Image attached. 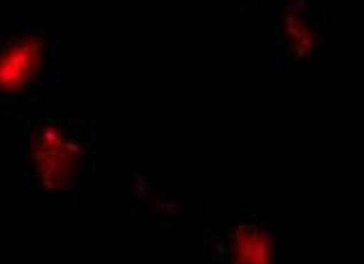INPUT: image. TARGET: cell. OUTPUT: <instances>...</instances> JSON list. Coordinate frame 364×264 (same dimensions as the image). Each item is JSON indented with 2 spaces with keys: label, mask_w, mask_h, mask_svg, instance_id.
Instances as JSON below:
<instances>
[{
  "label": "cell",
  "mask_w": 364,
  "mask_h": 264,
  "mask_svg": "<svg viewBox=\"0 0 364 264\" xmlns=\"http://www.w3.org/2000/svg\"><path fill=\"white\" fill-rule=\"evenodd\" d=\"M97 154V130L63 117L25 123L27 189L45 197L76 193Z\"/></svg>",
  "instance_id": "cell-1"
},
{
  "label": "cell",
  "mask_w": 364,
  "mask_h": 264,
  "mask_svg": "<svg viewBox=\"0 0 364 264\" xmlns=\"http://www.w3.org/2000/svg\"><path fill=\"white\" fill-rule=\"evenodd\" d=\"M60 34L41 19L11 14L0 29V112L11 117L58 79Z\"/></svg>",
  "instance_id": "cell-2"
},
{
  "label": "cell",
  "mask_w": 364,
  "mask_h": 264,
  "mask_svg": "<svg viewBox=\"0 0 364 264\" xmlns=\"http://www.w3.org/2000/svg\"><path fill=\"white\" fill-rule=\"evenodd\" d=\"M324 48V19L309 0H279L275 11V63L279 70L309 68Z\"/></svg>",
  "instance_id": "cell-3"
},
{
  "label": "cell",
  "mask_w": 364,
  "mask_h": 264,
  "mask_svg": "<svg viewBox=\"0 0 364 264\" xmlns=\"http://www.w3.org/2000/svg\"><path fill=\"white\" fill-rule=\"evenodd\" d=\"M275 255L273 228L255 217H242L213 236V258L232 264H264Z\"/></svg>",
  "instance_id": "cell-4"
},
{
  "label": "cell",
  "mask_w": 364,
  "mask_h": 264,
  "mask_svg": "<svg viewBox=\"0 0 364 264\" xmlns=\"http://www.w3.org/2000/svg\"><path fill=\"white\" fill-rule=\"evenodd\" d=\"M255 0H215V7L217 9H246V7H252Z\"/></svg>",
  "instance_id": "cell-5"
}]
</instances>
